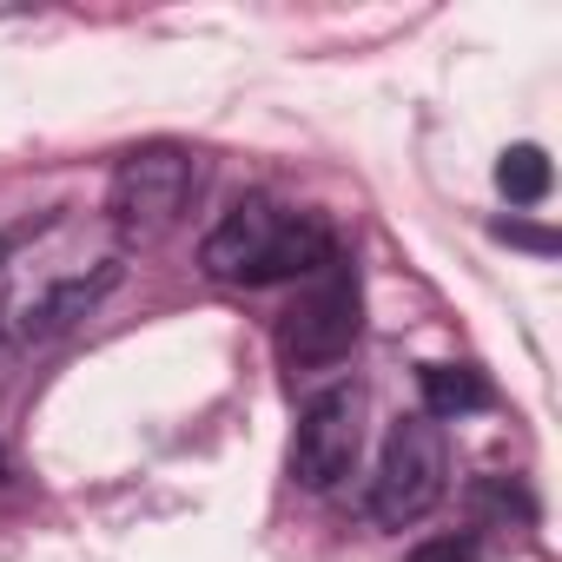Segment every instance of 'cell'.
<instances>
[{
	"label": "cell",
	"mask_w": 562,
	"mask_h": 562,
	"mask_svg": "<svg viewBox=\"0 0 562 562\" xmlns=\"http://www.w3.org/2000/svg\"><path fill=\"white\" fill-rule=\"evenodd\" d=\"M364 331V299H358V271L345 258H331L318 278H305V292L292 299L285 325H278V358L292 371H318L338 364Z\"/></svg>",
	"instance_id": "cell-3"
},
{
	"label": "cell",
	"mask_w": 562,
	"mask_h": 562,
	"mask_svg": "<svg viewBox=\"0 0 562 562\" xmlns=\"http://www.w3.org/2000/svg\"><path fill=\"white\" fill-rule=\"evenodd\" d=\"M450 490V443H443V424L411 411L391 424L384 450H378V476H371V522L384 529H411L424 522Z\"/></svg>",
	"instance_id": "cell-2"
},
{
	"label": "cell",
	"mask_w": 562,
	"mask_h": 562,
	"mask_svg": "<svg viewBox=\"0 0 562 562\" xmlns=\"http://www.w3.org/2000/svg\"><path fill=\"white\" fill-rule=\"evenodd\" d=\"M358 450H364V391L358 384H331V391H318L299 411V430H292V483L325 496V490H338L358 470Z\"/></svg>",
	"instance_id": "cell-5"
},
{
	"label": "cell",
	"mask_w": 562,
	"mask_h": 562,
	"mask_svg": "<svg viewBox=\"0 0 562 562\" xmlns=\"http://www.w3.org/2000/svg\"><path fill=\"white\" fill-rule=\"evenodd\" d=\"M113 285H120V265H100L93 278H60V285H47L41 299H27V305L8 312V338H14V345H47V338L74 331L80 318H93V305H100Z\"/></svg>",
	"instance_id": "cell-6"
},
{
	"label": "cell",
	"mask_w": 562,
	"mask_h": 562,
	"mask_svg": "<svg viewBox=\"0 0 562 562\" xmlns=\"http://www.w3.org/2000/svg\"><path fill=\"white\" fill-rule=\"evenodd\" d=\"M199 192V159L186 146H139L106 179V212L126 238H159L186 218Z\"/></svg>",
	"instance_id": "cell-4"
},
{
	"label": "cell",
	"mask_w": 562,
	"mask_h": 562,
	"mask_svg": "<svg viewBox=\"0 0 562 562\" xmlns=\"http://www.w3.org/2000/svg\"><path fill=\"white\" fill-rule=\"evenodd\" d=\"M496 232H503V238H516V245H529V251H555V238H549V232H529V225H516V218H509V225H496Z\"/></svg>",
	"instance_id": "cell-10"
},
{
	"label": "cell",
	"mask_w": 562,
	"mask_h": 562,
	"mask_svg": "<svg viewBox=\"0 0 562 562\" xmlns=\"http://www.w3.org/2000/svg\"><path fill=\"white\" fill-rule=\"evenodd\" d=\"M0 258H8V238H0Z\"/></svg>",
	"instance_id": "cell-11"
},
{
	"label": "cell",
	"mask_w": 562,
	"mask_h": 562,
	"mask_svg": "<svg viewBox=\"0 0 562 562\" xmlns=\"http://www.w3.org/2000/svg\"><path fill=\"white\" fill-rule=\"evenodd\" d=\"M411 562H483V549L470 536H437V542H417Z\"/></svg>",
	"instance_id": "cell-9"
},
{
	"label": "cell",
	"mask_w": 562,
	"mask_h": 562,
	"mask_svg": "<svg viewBox=\"0 0 562 562\" xmlns=\"http://www.w3.org/2000/svg\"><path fill=\"white\" fill-rule=\"evenodd\" d=\"M338 258V232L325 212L278 205L265 192H245L218 212V225L199 238V265L218 285H305Z\"/></svg>",
	"instance_id": "cell-1"
},
{
	"label": "cell",
	"mask_w": 562,
	"mask_h": 562,
	"mask_svg": "<svg viewBox=\"0 0 562 562\" xmlns=\"http://www.w3.org/2000/svg\"><path fill=\"white\" fill-rule=\"evenodd\" d=\"M417 391H424V417H470V411H490V378L470 371V364H424L417 371Z\"/></svg>",
	"instance_id": "cell-7"
},
{
	"label": "cell",
	"mask_w": 562,
	"mask_h": 562,
	"mask_svg": "<svg viewBox=\"0 0 562 562\" xmlns=\"http://www.w3.org/2000/svg\"><path fill=\"white\" fill-rule=\"evenodd\" d=\"M496 186L509 205H542L549 199V153L542 146H509L496 159Z\"/></svg>",
	"instance_id": "cell-8"
}]
</instances>
